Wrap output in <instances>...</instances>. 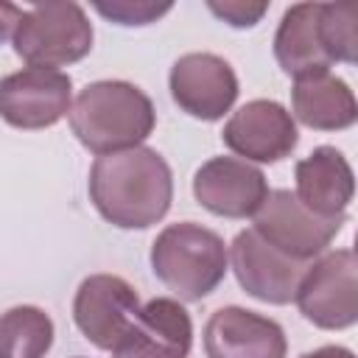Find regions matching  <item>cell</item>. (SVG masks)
Masks as SVG:
<instances>
[{
  "mask_svg": "<svg viewBox=\"0 0 358 358\" xmlns=\"http://www.w3.org/2000/svg\"><path fill=\"white\" fill-rule=\"evenodd\" d=\"M90 201L117 229H148L173 201V173L165 157L148 145L95 157L90 168Z\"/></svg>",
  "mask_w": 358,
  "mask_h": 358,
  "instance_id": "obj_1",
  "label": "cell"
},
{
  "mask_svg": "<svg viewBox=\"0 0 358 358\" xmlns=\"http://www.w3.org/2000/svg\"><path fill=\"white\" fill-rule=\"evenodd\" d=\"M67 117L76 140L98 157L143 145L157 126L151 98L137 84L120 78L87 84Z\"/></svg>",
  "mask_w": 358,
  "mask_h": 358,
  "instance_id": "obj_2",
  "label": "cell"
},
{
  "mask_svg": "<svg viewBox=\"0 0 358 358\" xmlns=\"http://www.w3.org/2000/svg\"><path fill=\"white\" fill-rule=\"evenodd\" d=\"M224 238L196 221L168 224L151 243V271L185 302L210 296L227 277Z\"/></svg>",
  "mask_w": 358,
  "mask_h": 358,
  "instance_id": "obj_3",
  "label": "cell"
},
{
  "mask_svg": "<svg viewBox=\"0 0 358 358\" xmlns=\"http://www.w3.org/2000/svg\"><path fill=\"white\" fill-rule=\"evenodd\" d=\"M92 22L78 3H36L14 28V53L28 67L59 70L92 50Z\"/></svg>",
  "mask_w": 358,
  "mask_h": 358,
  "instance_id": "obj_4",
  "label": "cell"
},
{
  "mask_svg": "<svg viewBox=\"0 0 358 358\" xmlns=\"http://www.w3.org/2000/svg\"><path fill=\"white\" fill-rule=\"evenodd\" d=\"M294 302L322 330H347L358 322V260L352 249H336L308 266Z\"/></svg>",
  "mask_w": 358,
  "mask_h": 358,
  "instance_id": "obj_5",
  "label": "cell"
},
{
  "mask_svg": "<svg viewBox=\"0 0 358 358\" xmlns=\"http://www.w3.org/2000/svg\"><path fill=\"white\" fill-rule=\"evenodd\" d=\"M255 218V232L274 246L277 252L310 263L313 257H319L330 241L341 232L347 215L338 218H322L316 213H310L296 193L280 187V190H268L266 201L260 204V210L252 215Z\"/></svg>",
  "mask_w": 358,
  "mask_h": 358,
  "instance_id": "obj_6",
  "label": "cell"
},
{
  "mask_svg": "<svg viewBox=\"0 0 358 358\" xmlns=\"http://www.w3.org/2000/svg\"><path fill=\"white\" fill-rule=\"evenodd\" d=\"M73 106V81L62 70L22 67L0 78V117L25 131L56 126Z\"/></svg>",
  "mask_w": 358,
  "mask_h": 358,
  "instance_id": "obj_7",
  "label": "cell"
},
{
  "mask_svg": "<svg viewBox=\"0 0 358 358\" xmlns=\"http://www.w3.org/2000/svg\"><path fill=\"white\" fill-rule=\"evenodd\" d=\"M137 310H140V296L134 285L117 274L84 277L73 299L76 327L90 344L106 352H112L123 341Z\"/></svg>",
  "mask_w": 358,
  "mask_h": 358,
  "instance_id": "obj_8",
  "label": "cell"
},
{
  "mask_svg": "<svg viewBox=\"0 0 358 358\" xmlns=\"http://www.w3.org/2000/svg\"><path fill=\"white\" fill-rule=\"evenodd\" d=\"M221 140L232 154L243 157V162L274 165L291 157L299 143V131L296 120L280 101L255 98L229 115Z\"/></svg>",
  "mask_w": 358,
  "mask_h": 358,
  "instance_id": "obj_9",
  "label": "cell"
},
{
  "mask_svg": "<svg viewBox=\"0 0 358 358\" xmlns=\"http://www.w3.org/2000/svg\"><path fill=\"white\" fill-rule=\"evenodd\" d=\"M173 103L196 120H221L238 98V76L224 56L199 50L185 53L168 73Z\"/></svg>",
  "mask_w": 358,
  "mask_h": 358,
  "instance_id": "obj_10",
  "label": "cell"
},
{
  "mask_svg": "<svg viewBox=\"0 0 358 358\" xmlns=\"http://www.w3.org/2000/svg\"><path fill=\"white\" fill-rule=\"evenodd\" d=\"M232 271L241 282V288L266 302V305H288L296 296V288L302 282V274L310 263L294 260L274 246H268L255 229H241L227 252Z\"/></svg>",
  "mask_w": 358,
  "mask_h": 358,
  "instance_id": "obj_11",
  "label": "cell"
},
{
  "mask_svg": "<svg viewBox=\"0 0 358 358\" xmlns=\"http://www.w3.org/2000/svg\"><path fill=\"white\" fill-rule=\"evenodd\" d=\"M196 201L221 218H249L268 196L260 168L238 157H213L193 173Z\"/></svg>",
  "mask_w": 358,
  "mask_h": 358,
  "instance_id": "obj_12",
  "label": "cell"
},
{
  "mask_svg": "<svg viewBox=\"0 0 358 358\" xmlns=\"http://www.w3.org/2000/svg\"><path fill=\"white\" fill-rule=\"evenodd\" d=\"M207 358H285V330L249 308L227 305L210 313L204 324Z\"/></svg>",
  "mask_w": 358,
  "mask_h": 358,
  "instance_id": "obj_13",
  "label": "cell"
},
{
  "mask_svg": "<svg viewBox=\"0 0 358 358\" xmlns=\"http://www.w3.org/2000/svg\"><path fill=\"white\" fill-rule=\"evenodd\" d=\"M193 347V319L179 299L157 296L145 302L112 358H187Z\"/></svg>",
  "mask_w": 358,
  "mask_h": 358,
  "instance_id": "obj_14",
  "label": "cell"
},
{
  "mask_svg": "<svg viewBox=\"0 0 358 358\" xmlns=\"http://www.w3.org/2000/svg\"><path fill=\"white\" fill-rule=\"evenodd\" d=\"M296 199L322 218L347 215L355 193V176L347 157L336 145H319L294 168Z\"/></svg>",
  "mask_w": 358,
  "mask_h": 358,
  "instance_id": "obj_15",
  "label": "cell"
},
{
  "mask_svg": "<svg viewBox=\"0 0 358 358\" xmlns=\"http://www.w3.org/2000/svg\"><path fill=\"white\" fill-rule=\"evenodd\" d=\"M291 117L316 131H341L358 120V103L344 78L330 70L313 73L294 78Z\"/></svg>",
  "mask_w": 358,
  "mask_h": 358,
  "instance_id": "obj_16",
  "label": "cell"
},
{
  "mask_svg": "<svg viewBox=\"0 0 358 358\" xmlns=\"http://www.w3.org/2000/svg\"><path fill=\"white\" fill-rule=\"evenodd\" d=\"M322 3H294L285 8L274 34V59L285 76L302 78L330 70V56L319 34Z\"/></svg>",
  "mask_w": 358,
  "mask_h": 358,
  "instance_id": "obj_17",
  "label": "cell"
},
{
  "mask_svg": "<svg viewBox=\"0 0 358 358\" xmlns=\"http://www.w3.org/2000/svg\"><path fill=\"white\" fill-rule=\"evenodd\" d=\"M53 319L36 305H17L0 316V358H45Z\"/></svg>",
  "mask_w": 358,
  "mask_h": 358,
  "instance_id": "obj_18",
  "label": "cell"
},
{
  "mask_svg": "<svg viewBox=\"0 0 358 358\" xmlns=\"http://www.w3.org/2000/svg\"><path fill=\"white\" fill-rule=\"evenodd\" d=\"M319 34L330 62H358V8L350 3H322Z\"/></svg>",
  "mask_w": 358,
  "mask_h": 358,
  "instance_id": "obj_19",
  "label": "cell"
},
{
  "mask_svg": "<svg viewBox=\"0 0 358 358\" xmlns=\"http://www.w3.org/2000/svg\"><path fill=\"white\" fill-rule=\"evenodd\" d=\"M173 3H154V0H112L95 3V11L117 25H151L162 14H168Z\"/></svg>",
  "mask_w": 358,
  "mask_h": 358,
  "instance_id": "obj_20",
  "label": "cell"
},
{
  "mask_svg": "<svg viewBox=\"0 0 358 358\" xmlns=\"http://www.w3.org/2000/svg\"><path fill=\"white\" fill-rule=\"evenodd\" d=\"M207 8L224 20L232 28H252L263 20V14L268 11V3H252V0H207Z\"/></svg>",
  "mask_w": 358,
  "mask_h": 358,
  "instance_id": "obj_21",
  "label": "cell"
},
{
  "mask_svg": "<svg viewBox=\"0 0 358 358\" xmlns=\"http://www.w3.org/2000/svg\"><path fill=\"white\" fill-rule=\"evenodd\" d=\"M20 17H22V11H20L14 3L0 0V45H3L8 36H14V28H17Z\"/></svg>",
  "mask_w": 358,
  "mask_h": 358,
  "instance_id": "obj_22",
  "label": "cell"
},
{
  "mask_svg": "<svg viewBox=\"0 0 358 358\" xmlns=\"http://www.w3.org/2000/svg\"><path fill=\"white\" fill-rule=\"evenodd\" d=\"M299 358H355V352L347 350V347H341V344H324V347L310 350V352H305Z\"/></svg>",
  "mask_w": 358,
  "mask_h": 358,
  "instance_id": "obj_23",
  "label": "cell"
}]
</instances>
